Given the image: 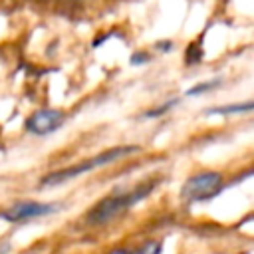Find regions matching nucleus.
Instances as JSON below:
<instances>
[{
	"label": "nucleus",
	"instance_id": "obj_2",
	"mask_svg": "<svg viewBox=\"0 0 254 254\" xmlns=\"http://www.w3.org/2000/svg\"><path fill=\"white\" fill-rule=\"evenodd\" d=\"M133 151H137V147H115V149H109V151H105V153H101V155H97V157H91L89 161H85V163H81V165H73V167H69V169H64V171H58V173L48 175V177L42 181V185H58V183H64V181L73 179V177H77V175H81V173H85V171H91V169H95V167L113 163V161L121 159L123 155H129V153H133Z\"/></svg>",
	"mask_w": 254,
	"mask_h": 254
},
{
	"label": "nucleus",
	"instance_id": "obj_3",
	"mask_svg": "<svg viewBox=\"0 0 254 254\" xmlns=\"http://www.w3.org/2000/svg\"><path fill=\"white\" fill-rule=\"evenodd\" d=\"M220 185H222V175L212 173V171L198 173L183 185V196L189 200H200V198L214 194Z\"/></svg>",
	"mask_w": 254,
	"mask_h": 254
},
{
	"label": "nucleus",
	"instance_id": "obj_6",
	"mask_svg": "<svg viewBox=\"0 0 254 254\" xmlns=\"http://www.w3.org/2000/svg\"><path fill=\"white\" fill-rule=\"evenodd\" d=\"M242 111H252V103L246 101V103H240V105H224V107H212L208 109L206 113H242Z\"/></svg>",
	"mask_w": 254,
	"mask_h": 254
},
{
	"label": "nucleus",
	"instance_id": "obj_1",
	"mask_svg": "<svg viewBox=\"0 0 254 254\" xmlns=\"http://www.w3.org/2000/svg\"><path fill=\"white\" fill-rule=\"evenodd\" d=\"M151 187L145 189H135V190H127V192H117L113 196H107L105 200H101L87 216V220L91 224H103L109 222L111 218H115L117 214H121L123 210H127L131 204H135L139 198H143L149 192Z\"/></svg>",
	"mask_w": 254,
	"mask_h": 254
},
{
	"label": "nucleus",
	"instance_id": "obj_7",
	"mask_svg": "<svg viewBox=\"0 0 254 254\" xmlns=\"http://www.w3.org/2000/svg\"><path fill=\"white\" fill-rule=\"evenodd\" d=\"M218 83H220V79H212V81H204V83H198V85H194V87H190L187 95H196V93H200V91H208V89H212V87H216Z\"/></svg>",
	"mask_w": 254,
	"mask_h": 254
},
{
	"label": "nucleus",
	"instance_id": "obj_9",
	"mask_svg": "<svg viewBox=\"0 0 254 254\" xmlns=\"http://www.w3.org/2000/svg\"><path fill=\"white\" fill-rule=\"evenodd\" d=\"M109 254H133V252H127V250H113V252H109Z\"/></svg>",
	"mask_w": 254,
	"mask_h": 254
},
{
	"label": "nucleus",
	"instance_id": "obj_8",
	"mask_svg": "<svg viewBox=\"0 0 254 254\" xmlns=\"http://www.w3.org/2000/svg\"><path fill=\"white\" fill-rule=\"evenodd\" d=\"M161 252V244L159 242H147L137 254H159Z\"/></svg>",
	"mask_w": 254,
	"mask_h": 254
},
{
	"label": "nucleus",
	"instance_id": "obj_4",
	"mask_svg": "<svg viewBox=\"0 0 254 254\" xmlns=\"http://www.w3.org/2000/svg\"><path fill=\"white\" fill-rule=\"evenodd\" d=\"M56 208H58L56 204H44V202H18V204H12L10 208H6L0 214V218H4L8 222H20V220L50 214Z\"/></svg>",
	"mask_w": 254,
	"mask_h": 254
},
{
	"label": "nucleus",
	"instance_id": "obj_5",
	"mask_svg": "<svg viewBox=\"0 0 254 254\" xmlns=\"http://www.w3.org/2000/svg\"><path fill=\"white\" fill-rule=\"evenodd\" d=\"M62 121H64L62 111H58V109H40L26 121V127H28V131H32L36 135H46V133L56 131L62 125Z\"/></svg>",
	"mask_w": 254,
	"mask_h": 254
}]
</instances>
